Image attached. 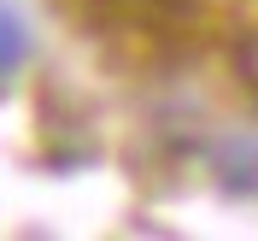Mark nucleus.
Listing matches in <instances>:
<instances>
[{
	"label": "nucleus",
	"instance_id": "nucleus-1",
	"mask_svg": "<svg viewBox=\"0 0 258 241\" xmlns=\"http://www.w3.org/2000/svg\"><path fill=\"white\" fill-rule=\"evenodd\" d=\"M30 53H35V35H30V18L18 12L12 0H0V88L30 65Z\"/></svg>",
	"mask_w": 258,
	"mask_h": 241
},
{
	"label": "nucleus",
	"instance_id": "nucleus-2",
	"mask_svg": "<svg viewBox=\"0 0 258 241\" xmlns=\"http://www.w3.org/2000/svg\"><path fill=\"white\" fill-rule=\"evenodd\" d=\"M217 171H223V182L235 194H258V141L252 135H235V141H223V153H217Z\"/></svg>",
	"mask_w": 258,
	"mask_h": 241
}]
</instances>
